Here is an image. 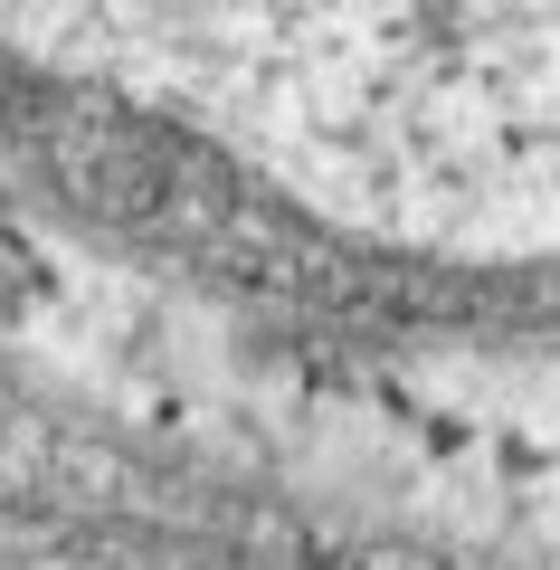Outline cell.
<instances>
[{
  "label": "cell",
  "mask_w": 560,
  "mask_h": 570,
  "mask_svg": "<svg viewBox=\"0 0 560 570\" xmlns=\"http://www.w3.org/2000/svg\"><path fill=\"white\" fill-rule=\"evenodd\" d=\"M0 39L409 247L560 238V0H0Z\"/></svg>",
  "instance_id": "6da1fadb"
}]
</instances>
